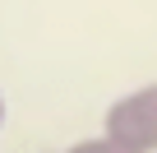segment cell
I'll return each instance as SVG.
<instances>
[{
	"label": "cell",
	"instance_id": "cell-3",
	"mask_svg": "<svg viewBox=\"0 0 157 153\" xmlns=\"http://www.w3.org/2000/svg\"><path fill=\"white\" fill-rule=\"evenodd\" d=\"M0 130H5V98H0Z\"/></svg>",
	"mask_w": 157,
	"mask_h": 153
},
{
	"label": "cell",
	"instance_id": "cell-2",
	"mask_svg": "<svg viewBox=\"0 0 157 153\" xmlns=\"http://www.w3.org/2000/svg\"><path fill=\"white\" fill-rule=\"evenodd\" d=\"M65 153H139V148H129V144H120L116 135H88V139H78V144H69Z\"/></svg>",
	"mask_w": 157,
	"mask_h": 153
},
{
	"label": "cell",
	"instance_id": "cell-1",
	"mask_svg": "<svg viewBox=\"0 0 157 153\" xmlns=\"http://www.w3.org/2000/svg\"><path fill=\"white\" fill-rule=\"evenodd\" d=\"M106 135L139 153H157V79L106 107Z\"/></svg>",
	"mask_w": 157,
	"mask_h": 153
}]
</instances>
